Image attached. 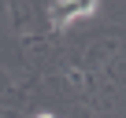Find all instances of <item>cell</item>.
Instances as JSON below:
<instances>
[{
    "label": "cell",
    "instance_id": "cell-2",
    "mask_svg": "<svg viewBox=\"0 0 126 118\" xmlns=\"http://www.w3.org/2000/svg\"><path fill=\"white\" fill-rule=\"evenodd\" d=\"M33 118H56V114H52V111H41V114H33Z\"/></svg>",
    "mask_w": 126,
    "mask_h": 118
},
{
    "label": "cell",
    "instance_id": "cell-1",
    "mask_svg": "<svg viewBox=\"0 0 126 118\" xmlns=\"http://www.w3.org/2000/svg\"><path fill=\"white\" fill-rule=\"evenodd\" d=\"M96 11H100V0H56V4H48V26L56 33H67L74 22L93 19Z\"/></svg>",
    "mask_w": 126,
    "mask_h": 118
}]
</instances>
